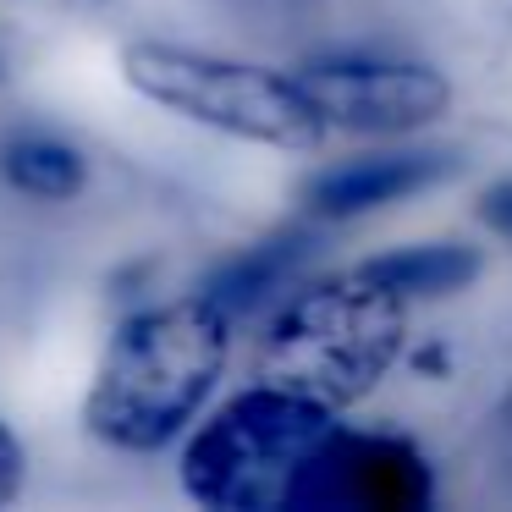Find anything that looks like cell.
Wrapping results in <instances>:
<instances>
[{
    "mask_svg": "<svg viewBox=\"0 0 512 512\" xmlns=\"http://www.w3.org/2000/svg\"><path fill=\"white\" fill-rule=\"evenodd\" d=\"M232 331V314L204 287L133 309L94 364L83 430L133 457L177 446L221 386Z\"/></svg>",
    "mask_w": 512,
    "mask_h": 512,
    "instance_id": "6da1fadb",
    "label": "cell"
},
{
    "mask_svg": "<svg viewBox=\"0 0 512 512\" xmlns=\"http://www.w3.org/2000/svg\"><path fill=\"white\" fill-rule=\"evenodd\" d=\"M402 347L408 303L353 265L276 298V320L259 342V380L342 413L397 369Z\"/></svg>",
    "mask_w": 512,
    "mask_h": 512,
    "instance_id": "7a4b0ae2",
    "label": "cell"
},
{
    "mask_svg": "<svg viewBox=\"0 0 512 512\" xmlns=\"http://www.w3.org/2000/svg\"><path fill=\"white\" fill-rule=\"evenodd\" d=\"M342 424V413L325 402L303 397L287 386H259L226 397L210 419H193L182 435V463L177 479L188 501L210 512H276L292 507L298 474L320 441Z\"/></svg>",
    "mask_w": 512,
    "mask_h": 512,
    "instance_id": "3957f363",
    "label": "cell"
},
{
    "mask_svg": "<svg viewBox=\"0 0 512 512\" xmlns=\"http://www.w3.org/2000/svg\"><path fill=\"white\" fill-rule=\"evenodd\" d=\"M122 83L138 100L204 127V133L237 138L254 149H320L325 127L309 94L292 72L259 67L221 50L177 45V39H127L116 56Z\"/></svg>",
    "mask_w": 512,
    "mask_h": 512,
    "instance_id": "277c9868",
    "label": "cell"
},
{
    "mask_svg": "<svg viewBox=\"0 0 512 512\" xmlns=\"http://www.w3.org/2000/svg\"><path fill=\"white\" fill-rule=\"evenodd\" d=\"M292 78L309 94L325 133L408 138L452 111V83L430 61L342 50V56H320L309 67H292Z\"/></svg>",
    "mask_w": 512,
    "mask_h": 512,
    "instance_id": "5b68a950",
    "label": "cell"
},
{
    "mask_svg": "<svg viewBox=\"0 0 512 512\" xmlns=\"http://www.w3.org/2000/svg\"><path fill=\"white\" fill-rule=\"evenodd\" d=\"M292 507L320 512H424L435 507V468L419 441L397 430L336 424L298 474Z\"/></svg>",
    "mask_w": 512,
    "mask_h": 512,
    "instance_id": "8992f818",
    "label": "cell"
},
{
    "mask_svg": "<svg viewBox=\"0 0 512 512\" xmlns=\"http://www.w3.org/2000/svg\"><path fill=\"white\" fill-rule=\"evenodd\" d=\"M446 177H457L452 149H419V144L369 149V155L314 171L303 182V210H309L314 226H347L375 210H391V204L413 199V193H430Z\"/></svg>",
    "mask_w": 512,
    "mask_h": 512,
    "instance_id": "52a82bcc",
    "label": "cell"
},
{
    "mask_svg": "<svg viewBox=\"0 0 512 512\" xmlns=\"http://www.w3.org/2000/svg\"><path fill=\"white\" fill-rule=\"evenodd\" d=\"M314 243H320L314 221L281 226V232L259 237V243H248V248H237L226 265H215L210 281H204V292H210V298L232 314V325H237V320H248V314L270 309V303L298 281V270L314 259Z\"/></svg>",
    "mask_w": 512,
    "mask_h": 512,
    "instance_id": "ba28073f",
    "label": "cell"
},
{
    "mask_svg": "<svg viewBox=\"0 0 512 512\" xmlns=\"http://www.w3.org/2000/svg\"><path fill=\"white\" fill-rule=\"evenodd\" d=\"M369 281H380L386 292H397L402 303H435V298H452V292L474 287L485 259H479L474 243H402L386 248V254L364 259Z\"/></svg>",
    "mask_w": 512,
    "mask_h": 512,
    "instance_id": "9c48e42d",
    "label": "cell"
},
{
    "mask_svg": "<svg viewBox=\"0 0 512 512\" xmlns=\"http://www.w3.org/2000/svg\"><path fill=\"white\" fill-rule=\"evenodd\" d=\"M0 177L23 199L67 204L89 188V155L50 127H17L0 138Z\"/></svg>",
    "mask_w": 512,
    "mask_h": 512,
    "instance_id": "30bf717a",
    "label": "cell"
},
{
    "mask_svg": "<svg viewBox=\"0 0 512 512\" xmlns=\"http://www.w3.org/2000/svg\"><path fill=\"white\" fill-rule=\"evenodd\" d=\"M485 441H490V463H496V474L512 485V391L490 408L485 419Z\"/></svg>",
    "mask_w": 512,
    "mask_h": 512,
    "instance_id": "8fae6325",
    "label": "cell"
},
{
    "mask_svg": "<svg viewBox=\"0 0 512 512\" xmlns=\"http://www.w3.org/2000/svg\"><path fill=\"white\" fill-rule=\"evenodd\" d=\"M23 474H28L23 441H17L12 424L0 419V507H6V501H17V490H23Z\"/></svg>",
    "mask_w": 512,
    "mask_h": 512,
    "instance_id": "7c38bea8",
    "label": "cell"
},
{
    "mask_svg": "<svg viewBox=\"0 0 512 512\" xmlns=\"http://www.w3.org/2000/svg\"><path fill=\"white\" fill-rule=\"evenodd\" d=\"M479 221H485L501 243H512V177L490 182V188L479 193Z\"/></svg>",
    "mask_w": 512,
    "mask_h": 512,
    "instance_id": "4fadbf2b",
    "label": "cell"
},
{
    "mask_svg": "<svg viewBox=\"0 0 512 512\" xmlns=\"http://www.w3.org/2000/svg\"><path fill=\"white\" fill-rule=\"evenodd\" d=\"M17 6H34V12H50V17H94L111 0H17Z\"/></svg>",
    "mask_w": 512,
    "mask_h": 512,
    "instance_id": "5bb4252c",
    "label": "cell"
},
{
    "mask_svg": "<svg viewBox=\"0 0 512 512\" xmlns=\"http://www.w3.org/2000/svg\"><path fill=\"white\" fill-rule=\"evenodd\" d=\"M226 6H237V12H254V17H281V12H298V6H309V0H226Z\"/></svg>",
    "mask_w": 512,
    "mask_h": 512,
    "instance_id": "9a60e30c",
    "label": "cell"
},
{
    "mask_svg": "<svg viewBox=\"0 0 512 512\" xmlns=\"http://www.w3.org/2000/svg\"><path fill=\"white\" fill-rule=\"evenodd\" d=\"M0 83H6V56H0Z\"/></svg>",
    "mask_w": 512,
    "mask_h": 512,
    "instance_id": "2e32d148",
    "label": "cell"
}]
</instances>
